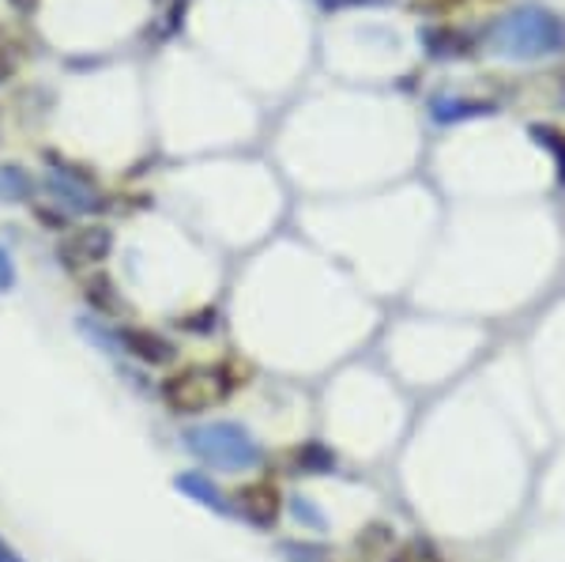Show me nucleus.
<instances>
[{
  "mask_svg": "<svg viewBox=\"0 0 565 562\" xmlns=\"http://www.w3.org/2000/svg\"><path fill=\"white\" fill-rule=\"evenodd\" d=\"M253 385V362L242 356H218L215 362H181L159 382V401L178 420H193L226 404Z\"/></svg>",
  "mask_w": 565,
  "mask_h": 562,
  "instance_id": "1",
  "label": "nucleus"
},
{
  "mask_svg": "<svg viewBox=\"0 0 565 562\" xmlns=\"http://www.w3.org/2000/svg\"><path fill=\"white\" fill-rule=\"evenodd\" d=\"M181 446L215 473H253V468L264 465V446L257 442V434L242 427L238 420L193 423L181 434Z\"/></svg>",
  "mask_w": 565,
  "mask_h": 562,
  "instance_id": "2",
  "label": "nucleus"
},
{
  "mask_svg": "<svg viewBox=\"0 0 565 562\" xmlns=\"http://www.w3.org/2000/svg\"><path fill=\"white\" fill-rule=\"evenodd\" d=\"M50 170H45V181L42 189L50 193V201L68 215H90V212H103L106 208V197L98 189V178L95 170L87 167H76L68 159H57L50 151Z\"/></svg>",
  "mask_w": 565,
  "mask_h": 562,
  "instance_id": "3",
  "label": "nucleus"
},
{
  "mask_svg": "<svg viewBox=\"0 0 565 562\" xmlns=\"http://www.w3.org/2000/svg\"><path fill=\"white\" fill-rule=\"evenodd\" d=\"M117 238H114V226L106 223H76L68 226L65 234H57V265L68 272V276H87V272L103 268L114 253Z\"/></svg>",
  "mask_w": 565,
  "mask_h": 562,
  "instance_id": "4",
  "label": "nucleus"
},
{
  "mask_svg": "<svg viewBox=\"0 0 565 562\" xmlns=\"http://www.w3.org/2000/svg\"><path fill=\"white\" fill-rule=\"evenodd\" d=\"M114 332V351L148 370H170L178 362V343L167 337V332L151 329V325H136V321H114L109 325Z\"/></svg>",
  "mask_w": 565,
  "mask_h": 562,
  "instance_id": "5",
  "label": "nucleus"
},
{
  "mask_svg": "<svg viewBox=\"0 0 565 562\" xmlns=\"http://www.w3.org/2000/svg\"><path fill=\"white\" fill-rule=\"evenodd\" d=\"M231 510L238 513L245 524H253V529H276L282 510H287V495H282L279 479L271 473L264 476H253L245 479L242 487H234L231 495Z\"/></svg>",
  "mask_w": 565,
  "mask_h": 562,
  "instance_id": "6",
  "label": "nucleus"
},
{
  "mask_svg": "<svg viewBox=\"0 0 565 562\" xmlns=\"http://www.w3.org/2000/svg\"><path fill=\"white\" fill-rule=\"evenodd\" d=\"M565 42V31L554 15L546 12H521L501 26V53L532 57V53H551Z\"/></svg>",
  "mask_w": 565,
  "mask_h": 562,
  "instance_id": "7",
  "label": "nucleus"
},
{
  "mask_svg": "<svg viewBox=\"0 0 565 562\" xmlns=\"http://www.w3.org/2000/svg\"><path fill=\"white\" fill-rule=\"evenodd\" d=\"M79 298L95 317H109V321H121L125 314V295L117 287V279L106 268H95L87 276H79Z\"/></svg>",
  "mask_w": 565,
  "mask_h": 562,
  "instance_id": "8",
  "label": "nucleus"
},
{
  "mask_svg": "<svg viewBox=\"0 0 565 562\" xmlns=\"http://www.w3.org/2000/svg\"><path fill=\"white\" fill-rule=\"evenodd\" d=\"M174 491L178 495H185L189 502H196V506H204V510H212V513H234L231 510V495H223L218 491V484L207 473H181L174 476Z\"/></svg>",
  "mask_w": 565,
  "mask_h": 562,
  "instance_id": "9",
  "label": "nucleus"
},
{
  "mask_svg": "<svg viewBox=\"0 0 565 562\" xmlns=\"http://www.w3.org/2000/svg\"><path fill=\"white\" fill-rule=\"evenodd\" d=\"M34 193H39V181L23 162H0V204H34Z\"/></svg>",
  "mask_w": 565,
  "mask_h": 562,
  "instance_id": "10",
  "label": "nucleus"
},
{
  "mask_svg": "<svg viewBox=\"0 0 565 562\" xmlns=\"http://www.w3.org/2000/svg\"><path fill=\"white\" fill-rule=\"evenodd\" d=\"M290 473L298 476H328L335 468V453L324 446V442H302L287 453Z\"/></svg>",
  "mask_w": 565,
  "mask_h": 562,
  "instance_id": "11",
  "label": "nucleus"
},
{
  "mask_svg": "<svg viewBox=\"0 0 565 562\" xmlns=\"http://www.w3.org/2000/svg\"><path fill=\"white\" fill-rule=\"evenodd\" d=\"M396 548V529H388V524H370L366 532L359 537V551H362V559H377V562H385L388 551Z\"/></svg>",
  "mask_w": 565,
  "mask_h": 562,
  "instance_id": "12",
  "label": "nucleus"
},
{
  "mask_svg": "<svg viewBox=\"0 0 565 562\" xmlns=\"http://www.w3.org/2000/svg\"><path fill=\"white\" fill-rule=\"evenodd\" d=\"M178 329L189 332V337H215V332H218V310H215V306H200V310H193V314H181Z\"/></svg>",
  "mask_w": 565,
  "mask_h": 562,
  "instance_id": "13",
  "label": "nucleus"
},
{
  "mask_svg": "<svg viewBox=\"0 0 565 562\" xmlns=\"http://www.w3.org/2000/svg\"><path fill=\"white\" fill-rule=\"evenodd\" d=\"M385 562H441V555H437V548L426 540H404L388 551Z\"/></svg>",
  "mask_w": 565,
  "mask_h": 562,
  "instance_id": "14",
  "label": "nucleus"
},
{
  "mask_svg": "<svg viewBox=\"0 0 565 562\" xmlns=\"http://www.w3.org/2000/svg\"><path fill=\"white\" fill-rule=\"evenodd\" d=\"M15 72H20V42L0 26V84H8Z\"/></svg>",
  "mask_w": 565,
  "mask_h": 562,
  "instance_id": "15",
  "label": "nucleus"
},
{
  "mask_svg": "<svg viewBox=\"0 0 565 562\" xmlns=\"http://www.w3.org/2000/svg\"><path fill=\"white\" fill-rule=\"evenodd\" d=\"M31 215L45 226V231H53V234H65V231H68V220H72V215H68V212H61V208L53 204V201H50V204H39V201H34V204H31Z\"/></svg>",
  "mask_w": 565,
  "mask_h": 562,
  "instance_id": "16",
  "label": "nucleus"
},
{
  "mask_svg": "<svg viewBox=\"0 0 565 562\" xmlns=\"http://www.w3.org/2000/svg\"><path fill=\"white\" fill-rule=\"evenodd\" d=\"M20 287V268H15V257L8 246H0V295H12Z\"/></svg>",
  "mask_w": 565,
  "mask_h": 562,
  "instance_id": "17",
  "label": "nucleus"
},
{
  "mask_svg": "<svg viewBox=\"0 0 565 562\" xmlns=\"http://www.w3.org/2000/svg\"><path fill=\"white\" fill-rule=\"evenodd\" d=\"M290 513H295L302 529H324L321 510H317V506L309 502V498H290Z\"/></svg>",
  "mask_w": 565,
  "mask_h": 562,
  "instance_id": "18",
  "label": "nucleus"
},
{
  "mask_svg": "<svg viewBox=\"0 0 565 562\" xmlns=\"http://www.w3.org/2000/svg\"><path fill=\"white\" fill-rule=\"evenodd\" d=\"M0 562H26V559H23V551L15 548V543L8 540L4 532H0Z\"/></svg>",
  "mask_w": 565,
  "mask_h": 562,
  "instance_id": "19",
  "label": "nucleus"
},
{
  "mask_svg": "<svg viewBox=\"0 0 565 562\" xmlns=\"http://www.w3.org/2000/svg\"><path fill=\"white\" fill-rule=\"evenodd\" d=\"M12 4V12H20V15H34L42 8V0H8Z\"/></svg>",
  "mask_w": 565,
  "mask_h": 562,
  "instance_id": "20",
  "label": "nucleus"
}]
</instances>
